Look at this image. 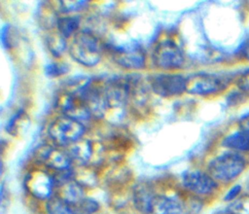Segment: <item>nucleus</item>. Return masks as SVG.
I'll list each match as a JSON object with an SVG mask.
<instances>
[{
  "instance_id": "obj_10",
  "label": "nucleus",
  "mask_w": 249,
  "mask_h": 214,
  "mask_svg": "<svg viewBox=\"0 0 249 214\" xmlns=\"http://www.w3.org/2000/svg\"><path fill=\"white\" fill-rule=\"evenodd\" d=\"M114 61L126 69L139 70L145 66L146 56L143 49L136 45L113 46L108 48Z\"/></svg>"
},
{
  "instance_id": "obj_6",
  "label": "nucleus",
  "mask_w": 249,
  "mask_h": 214,
  "mask_svg": "<svg viewBox=\"0 0 249 214\" xmlns=\"http://www.w3.org/2000/svg\"><path fill=\"white\" fill-rule=\"evenodd\" d=\"M150 89L161 97L181 95L186 91L187 77L178 73L154 74L148 79Z\"/></svg>"
},
{
  "instance_id": "obj_18",
  "label": "nucleus",
  "mask_w": 249,
  "mask_h": 214,
  "mask_svg": "<svg viewBox=\"0 0 249 214\" xmlns=\"http://www.w3.org/2000/svg\"><path fill=\"white\" fill-rule=\"evenodd\" d=\"M47 214H79L77 209L60 196H53L46 203Z\"/></svg>"
},
{
  "instance_id": "obj_23",
  "label": "nucleus",
  "mask_w": 249,
  "mask_h": 214,
  "mask_svg": "<svg viewBox=\"0 0 249 214\" xmlns=\"http://www.w3.org/2000/svg\"><path fill=\"white\" fill-rule=\"evenodd\" d=\"M231 214H249V197H243L238 200H235L229 211Z\"/></svg>"
},
{
  "instance_id": "obj_29",
  "label": "nucleus",
  "mask_w": 249,
  "mask_h": 214,
  "mask_svg": "<svg viewBox=\"0 0 249 214\" xmlns=\"http://www.w3.org/2000/svg\"><path fill=\"white\" fill-rule=\"evenodd\" d=\"M1 37H2V43L4 45V47L10 48V44H11V40H10V31H9V25H6L3 27L2 29V33H1Z\"/></svg>"
},
{
  "instance_id": "obj_17",
  "label": "nucleus",
  "mask_w": 249,
  "mask_h": 214,
  "mask_svg": "<svg viewBox=\"0 0 249 214\" xmlns=\"http://www.w3.org/2000/svg\"><path fill=\"white\" fill-rule=\"evenodd\" d=\"M80 18L76 16H66L57 18L56 27L57 31L66 39L69 37H73L79 31Z\"/></svg>"
},
{
  "instance_id": "obj_4",
  "label": "nucleus",
  "mask_w": 249,
  "mask_h": 214,
  "mask_svg": "<svg viewBox=\"0 0 249 214\" xmlns=\"http://www.w3.org/2000/svg\"><path fill=\"white\" fill-rule=\"evenodd\" d=\"M85 130V125L82 122L62 115L50 124L48 134L56 145L69 146L82 139Z\"/></svg>"
},
{
  "instance_id": "obj_24",
  "label": "nucleus",
  "mask_w": 249,
  "mask_h": 214,
  "mask_svg": "<svg viewBox=\"0 0 249 214\" xmlns=\"http://www.w3.org/2000/svg\"><path fill=\"white\" fill-rule=\"evenodd\" d=\"M235 84L237 89L249 95V68H246L238 73L237 77L235 78Z\"/></svg>"
},
{
  "instance_id": "obj_13",
  "label": "nucleus",
  "mask_w": 249,
  "mask_h": 214,
  "mask_svg": "<svg viewBox=\"0 0 249 214\" xmlns=\"http://www.w3.org/2000/svg\"><path fill=\"white\" fill-rule=\"evenodd\" d=\"M157 196L153 188L146 183L137 184L132 192L133 204L141 214H150Z\"/></svg>"
},
{
  "instance_id": "obj_9",
  "label": "nucleus",
  "mask_w": 249,
  "mask_h": 214,
  "mask_svg": "<svg viewBox=\"0 0 249 214\" xmlns=\"http://www.w3.org/2000/svg\"><path fill=\"white\" fill-rule=\"evenodd\" d=\"M182 185L196 196H210L218 189V183L209 175L198 169L188 170L182 174Z\"/></svg>"
},
{
  "instance_id": "obj_8",
  "label": "nucleus",
  "mask_w": 249,
  "mask_h": 214,
  "mask_svg": "<svg viewBox=\"0 0 249 214\" xmlns=\"http://www.w3.org/2000/svg\"><path fill=\"white\" fill-rule=\"evenodd\" d=\"M161 205L164 214H199L203 206L200 198L190 193L161 196Z\"/></svg>"
},
{
  "instance_id": "obj_21",
  "label": "nucleus",
  "mask_w": 249,
  "mask_h": 214,
  "mask_svg": "<svg viewBox=\"0 0 249 214\" xmlns=\"http://www.w3.org/2000/svg\"><path fill=\"white\" fill-rule=\"evenodd\" d=\"M79 214H94L99 209L98 202L89 197H85L76 207Z\"/></svg>"
},
{
  "instance_id": "obj_5",
  "label": "nucleus",
  "mask_w": 249,
  "mask_h": 214,
  "mask_svg": "<svg viewBox=\"0 0 249 214\" xmlns=\"http://www.w3.org/2000/svg\"><path fill=\"white\" fill-rule=\"evenodd\" d=\"M152 58L157 67L164 70L178 69L185 61L182 49L170 39L161 40L155 46Z\"/></svg>"
},
{
  "instance_id": "obj_27",
  "label": "nucleus",
  "mask_w": 249,
  "mask_h": 214,
  "mask_svg": "<svg viewBox=\"0 0 249 214\" xmlns=\"http://www.w3.org/2000/svg\"><path fill=\"white\" fill-rule=\"evenodd\" d=\"M240 192H241V186H240V185H234L233 187H231V188L227 192V194H226L225 196H224V199H225L226 201H231V200L235 199V198L238 196V195L240 194Z\"/></svg>"
},
{
  "instance_id": "obj_11",
  "label": "nucleus",
  "mask_w": 249,
  "mask_h": 214,
  "mask_svg": "<svg viewBox=\"0 0 249 214\" xmlns=\"http://www.w3.org/2000/svg\"><path fill=\"white\" fill-rule=\"evenodd\" d=\"M39 160L49 168L57 172L71 170L72 159L67 151L53 146H44L39 150Z\"/></svg>"
},
{
  "instance_id": "obj_2",
  "label": "nucleus",
  "mask_w": 249,
  "mask_h": 214,
  "mask_svg": "<svg viewBox=\"0 0 249 214\" xmlns=\"http://www.w3.org/2000/svg\"><path fill=\"white\" fill-rule=\"evenodd\" d=\"M68 51L75 61L86 67H92L101 59L102 46L93 33L79 31L72 37Z\"/></svg>"
},
{
  "instance_id": "obj_15",
  "label": "nucleus",
  "mask_w": 249,
  "mask_h": 214,
  "mask_svg": "<svg viewBox=\"0 0 249 214\" xmlns=\"http://www.w3.org/2000/svg\"><path fill=\"white\" fill-rule=\"evenodd\" d=\"M68 154L72 160L77 161L80 164L88 163L93 155V144L89 140L80 139L79 141L68 146Z\"/></svg>"
},
{
  "instance_id": "obj_16",
  "label": "nucleus",
  "mask_w": 249,
  "mask_h": 214,
  "mask_svg": "<svg viewBox=\"0 0 249 214\" xmlns=\"http://www.w3.org/2000/svg\"><path fill=\"white\" fill-rule=\"evenodd\" d=\"M222 145L231 151L238 153H249V130L239 129L227 135Z\"/></svg>"
},
{
  "instance_id": "obj_30",
  "label": "nucleus",
  "mask_w": 249,
  "mask_h": 214,
  "mask_svg": "<svg viewBox=\"0 0 249 214\" xmlns=\"http://www.w3.org/2000/svg\"><path fill=\"white\" fill-rule=\"evenodd\" d=\"M238 53L243 58L249 60V38L246 39L240 46V48L238 49Z\"/></svg>"
},
{
  "instance_id": "obj_22",
  "label": "nucleus",
  "mask_w": 249,
  "mask_h": 214,
  "mask_svg": "<svg viewBox=\"0 0 249 214\" xmlns=\"http://www.w3.org/2000/svg\"><path fill=\"white\" fill-rule=\"evenodd\" d=\"M60 10L63 13H76L85 10L89 6L88 1H60L58 3Z\"/></svg>"
},
{
  "instance_id": "obj_3",
  "label": "nucleus",
  "mask_w": 249,
  "mask_h": 214,
  "mask_svg": "<svg viewBox=\"0 0 249 214\" xmlns=\"http://www.w3.org/2000/svg\"><path fill=\"white\" fill-rule=\"evenodd\" d=\"M231 80L228 73L196 72L187 77L186 92L200 96L217 94L225 90Z\"/></svg>"
},
{
  "instance_id": "obj_26",
  "label": "nucleus",
  "mask_w": 249,
  "mask_h": 214,
  "mask_svg": "<svg viewBox=\"0 0 249 214\" xmlns=\"http://www.w3.org/2000/svg\"><path fill=\"white\" fill-rule=\"evenodd\" d=\"M245 95H247V94L238 89V90H235V91H232L231 93H230L227 101L230 105H236L238 103H243V101L245 100Z\"/></svg>"
},
{
  "instance_id": "obj_19",
  "label": "nucleus",
  "mask_w": 249,
  "mask_h": 214,
  "mask_svg": "<svg viewBox=\"0 0 249 214\" xmlns=\"http://www.w3.org/2000/svg\"><path fill=\"white\" fill-rule=\"evenodd\" d=\"M47 46L53 56H60L67 49L65 38L58 32H52L47 36Z\"/></svg>"
},
{
  "instance_id": "obj_28",
  "label": "nucleus",
  "mask_w": 249,
  "mask_h": 214,
  "mask_svg": "<svg viewBox=\"0 0 249 214\" xmlns=\"http://www.w3.org/2000/svg\"><path fill=\"white\" fill-rule=\"evenodd\" d=\"M237 125L239 129L249 130V112L240 116V118L237 121Z\"/></svg>"
},
{
  "instance_id": "obj_7",
  "label": "nucleus",
  "mask_w": 249,
  "mask_h": 214,
  "mask_svg": "<svg viewBox=\"0 0 249 214\" xmlns=\"http://www.w3.org/2000/svg\"><path fill=\"white\" fill-rule=\"evenodd\" d=\"M55 184V177L44 169L30 170L24 178L27 192L40 200H49L53 197Z\"/></svg>"
},
{
  "instance_id": "obj_25",
  "label": "nucleus",
  "mask_w": 249,
  "mask_h": 214,
  "mask_svg": "<svg viewBox=\"0 0 249 214\" xmlns=\"http://www.w3.org/2000/svg\"><path fill=\"white\" fill-rule=\"evenodd\" d=\"M69 67L65 63H58V62H52L46 66V73L51 77H57L67 73Z\"/></svg>"
},
{
  "instance_id": "obj_1",
  "label": "nucleus",
  "mask_w": 249,
  "mask_h": 214,
  "mask_svg": "<svg viewBox=\"0 0 249 214\" xmlns=\"http://www.w3.org/2000/svg\"><path fill=\"white\" fill-rule=\"evenodd\" d=\"M247 161L238 152L228 151L212 159L207 166L209 175L218 183H230L245 170Z\"/></svg>"
},
{
  "instance_id": "obj_20",
  "label": "nucleus",
  "mask_w": 249,
  "mask_h": 214,
  "mask_svg": "<svg viewBox=\"0 0 249 214\" xmlns=\"http://www.w3.org/2000/svg\"><path fill=\"white\" fill-rule=\"evenodd\" d=\"M25 118H26V115L22 109L15 113L7 123V126H6L7 131L11 135H17L19 132V130L22 128L21 125H22V122L24 123Z\"/></svg>"
},
{
  "instance_id": "obj_12",
  "label": "nucleus",
  "mask_w": 249,
  "mask_h": 214,
  "mask_svg": "<svg viewBox=\"0 0 249 214\" xmlns=\"http://www.w3.org/2000/svg\"><path fill=\"white\" fill-rule=\"evenodd\" d=\"M57 107L62 115L76 119L83 124L91 117L83 100L73 92L62 93L57 99Z\"/></svg>"
},
{
  "instance_id": "obj_14",
  "label": "nucleus",
  "mask_w": 249,
  "mask_h": 214,
  "mask_svg": "<svg viewBox=\"0 0 249 214\" xmlns=\"http://www.w3.org/2000/svg\"><path fill=\"white\" fill-rule=\"evenodd\" d=\"M60 186V197L74 207H76L86 197L84 186L74 178L61 183Z\"/></svg>"
}]
</instances>
